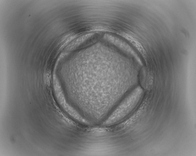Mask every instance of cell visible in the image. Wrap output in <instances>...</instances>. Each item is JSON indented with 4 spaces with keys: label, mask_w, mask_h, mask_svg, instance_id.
<instances>
[{
    "label": "cell",
    "mask_w": 196,
    "mask_h": 156,
    "mask_svg": "<svg viewBox=\"0 0 196 156\" xmlns=\"http://www.w3.org/2000/svg\"><path fill=\"white\" fill-rule=\"evenodd\" d=\"M143 90L137 87L123 100L106 121V123H114L124 118L132 110L139 101Z\"/></svg>",
    "instance_id": "obj_1"
}]
</instances>
